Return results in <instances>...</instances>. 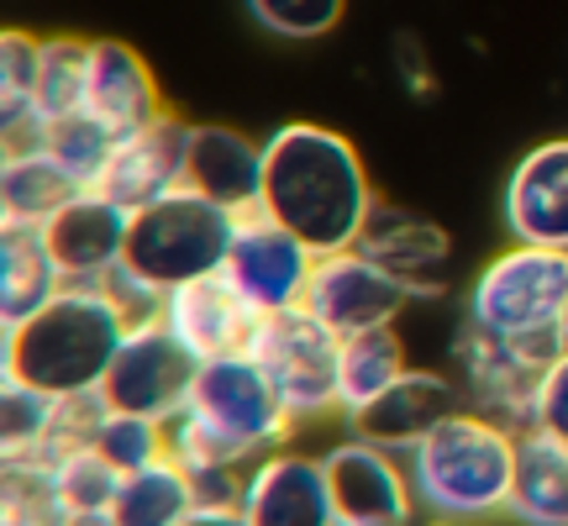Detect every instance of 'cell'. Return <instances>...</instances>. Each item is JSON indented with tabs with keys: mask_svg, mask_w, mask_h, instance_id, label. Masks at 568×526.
Listing matches in <instances>:
<instances>
[{
	"mask_svg": "<svg viewBox=\"0 0 568 526\" xmlns=\"http://www.w3.org/2000/svg\"><path fill=\"white\" fill-rule=\"evenodd\" d=\"M258 211L284 232H295L316 259L358 243L374 184L358 148L322 122H284L264 138V190Z\"/></svg>",
	"mask_w": 568,
	"mask_h": 526,
	"instance_id": "obj_1",
	"label": "cell"
},
{
	"mask_svg": "<svg viewBox=\"0 0 568 526\" xmlns=\"http://www.w3.org/2000/svg\"><path fill=\"white\" fill-rule=\"evenodd\" d=\"M122 337L126 316L105 284H63L42 311L6 326L0 368L48 401H84L101 390Z\"/></svg>",
	"mask_w": 568,
	"mask_h": 526,
	"instance_id": "obj_2",
	"label": "cell"
},
{
	"mask_svg": "<svg viewBox=\"0 0 568 526\" xmlns=\"http://www.w3.org/2000/svg\"><path fill=\"white\" fill-rule=\"evenodd\" d=\"M406 474L422 516L458 526H489L495 516H506L510 500L516 426L479 411V405H464L410 447Z\"/></svg>",
	"mask_w": 568,
	"mask_h": 526,
	"instance_id": "obj_3",
	"label": "cell"
},
{
	"mask_svg": "<svg viewBox=\"0 0 568 526\" xmlns=\"http://www.w3.org/2000/svg\"><path fill=\"white\" fill-rule=\"evenodd\" d=\"M464 316L468 332L521 347L537 364H552L564 353L568 247L510 243L506 253H495L468 284Z\"/></svg>",
	"mask_w": 568,
	"mask_h": 526,
	"instance_id": "obj_4",
	"label": "cell"
},
{
	"mask_svg": "<svg viewBox=\"0 0 568 526\" xmlns=\"http://www.w3.org/2000/svg\"><path fill=\"white\" fill-rule=\"evenodd\" d=\"M232 226L237 216L226 205L205 201L195 190H174V195L132 211L122 269L138 274L148 290L169 295V290L222 269L226 247H232Z\"/></svg>",
	"mask_w": 568,
	"mask_h": 526,
	"instance_id": "obj_5",
	"label": "cell"
},
{
	"mask_svg": "<svg viewBox=\"0 0 568 526\" xmlns=\"http://www.w3.org/2000/svg\"><path fill=\"white\" fill-rule=\"evenodd\" d=\"M247 358L264 368V380L295 422L343 411V337L305 305L258 316L247 337Z\"/></svg>",
	"mask_w": 568,
	"mask_h": 526,
	"instance_id": "obj_6",
	"label": "cell"
},
{
	"mask_svg": "<svg viewBox=\"0 0 568 526\" xmlns=\"http://www.w3.org/2000/svg\"><path fill=\"white\" fill-rule=\"evenodd\" d=\"M184 411L201 426H211L216 437H226L232 447H243L247 458H264V453L284 447L290 432L301 426L284 411V401L264 380V368L253 364L247 353L205 358V364L195 368V385H190Z\"/></svg>",
	"mask_w": 568,
	"mask_h": 526,
	"instance_id": "obj_7",
	"label": "cell"
},
{
	"mask_svg": "<svg viewBox=\"0 0 568 526\" xmlns=\"http://www.w3.org/2000/svg\"><path fill=\"white\" fill-rule=\"evenodd\" d=\"M195 368L201 358L174 337V326L153 316V322L126 326V337L111 353L95 401L105 411H126V416H148V422H169L180 416L195 385Z\"/></svg>",
	"mask_w": 568,
	"mask_h": 526,
	"instance_id": "obj_8",
	"label": "cell"
},
{
	"mask_svg": "<svg viewBox=\"0 0 568 526\" xmlns=\"http://www.w3.org/2000/svg\"><path fill=\"white\" fill-rule=\"evenodd\" d=\"M322 468H326L337 526H410L416 522V495H410V474L400 453H389V447L347 432L343 443H332L322 453Z\"/></svg>",
	"mask_w": 568,
	"mask_h": 526,
	"instance_id": "obj_9",
	"label": "cell"
},
{
	"mask_svg": "<svg viewBox=\"0 0 568 526\" xmlns=\"http://www.w3.org/2000/svg\"><path fill=\"white\" fill-rule=\"evenodd\" d=\"M311 269H316V253H311L295 232H284L280 222H268L264 211H243V216H237L222 274L237 284V295H243L258 316L301 305L305 284H311Z\"/></svg>",
	"mask_w": 568,
	"mask_h": 526,
	"instance_id": "obj_10",
	"label": "cell"
},
{
	"mask_svg": "<svg viewBox=\"0 0 568 526\" xmlns=\"http://www.w3.org/2000/svg\"><path fill=\"white\" fill-rule=\"evenodd\" d=\"M410 301H416V290L406 280H395L389 269H379L358 247H343V253H322L316 259L301 305L311 316H322L337 337H347V332H364V326L395 322Z\"/></svg>",
	"mask_w": 568,
	"mask_h": 526,
	"instance_id": "obj_11",
	"label": "cell"
},
{
	"mask_svg": "<svg viewBox=\"0 0 568 526\" xmlns=\"http://www.w3.org/2000/svg\"><path fill=\"white\" fill-rule=\"evenodd\" d=\"M184 159H190V122L163 105L148 127L116 138L111 159H105V169L95 174L90 190L105 195V201H116L126 216H132L142 205L184 190Z\"/></svg>",
	"mask_w": 568,
	"mask_h": 526,
	"instance_id": "obj_12",
	"label": "cell"
},
{
	"mask_svg": "<svg viewBox=\"0 0 568 526\" xmlns=\"http://www.w3.org/2000/svg\"><path fill=\"white\" fill-rule=\"evenodd\" d=\"M237 506H243L247 526H337L322 453H301L290 443L247 468Z\"/></svg>",
	"mask_w": 568,
	"mask_h": 526,
	"instance_id": "obj_13",
	"label": "cell"
},
{
	"mask_svg": "<svg viewBox=\"0 0 568 526\" xmlns=\"http://www.w3.org/2000/svg\"><path fill=\"white\" fill-rule=\"evenodd\" d=\"M500 222L510 243L568 247V138L527 148L500 190Z\"/></svg>",
	"mask_w": 568,
	"mask_h": 526,
	"instance_id": "obj_14",
	"label": "cell"
},
{
	"mask_svg": "<svg viewBox=\"0 0 568 526\" xmlns=\"http://www.w3.org/2000/svg\"><path fill=\"white\" fill-rule=\"evenodd\" d=\"M453 411H464L458 380H447L437 368H406L385 395H374L364 411H353L347 426H353L358 437H368V443H379L406 458L410 447L422 443L426 432H437Z\"/></svg>",
	"mask_w": 568,
	"mask_h": 526,
	"instance_id": "obj_15",
	"label": "cell"
},
{
	"mask_svg": "<svg viewBox=\"0 0 568 526\" xmlns=\"http://www.w3.org/2000/svg\"><path fill=\"white\" fill-rule=\"evenodd\" d=\"M126 222L132 216L122 205L95 195V190H80L69 205H59L42 222V237H48V253L59 263L63 284H101L111 269H122Z\"/></svg>",
	"mask_w": 568,
	"mask_h": 526,
	"instance_id": "obj_16",
	"label": "cell"
},
{
	"mask_svg": "<svg viewBox=\"0 0 568 526\" xmlns=\"http://www.w3.org/2000/svg\"><path fill=\"white\" fill-rule=\"evenodd\" d=\"M163 322L174 326L195 358H226V353H247V337L258 326V311L237 295V284L226 280L222 269L205 274V280H190L180 290L163 295Z\"/></svg>",
	"mask_w": 568,
	"mask_h": 526,
	"instance_id": "obj_17",
	"label": "cell"
},
{
	"mask_svg": "<svg viewBox=\"0 0 568 526\" xmlns=\"http://www.w3.org/2000/svg\"><path fill=\"white\" fill-rule=\"evenodd\" d=\"M184 190L226 205L232 216L258 211L264 190V142H253L237 127L190 122V159H184Z\"/></svg>",
	"mask_w": 568,
	"mask_h": 526,
	"instance_id": "obj_18",
	"label": "cell"
},
{
	"mask_svg": "<svg viewBox=\"0 0 568 526\" xmlns=\"http://www.w3.org/2000/svg\"><path fill=\"white\" fill-rule=\"evenodd\" d=\"M163 111L159 80L153 69L142 63V53L132 42L116 38H90V84H84V117L111 132V138H126L148 127Z\"/></svg>",
	"mask_w": 568,
	"mask_h": 526,
	"instance_id": "obj_19",
	"label": "cell"
},
{
	"mask_svg": "<svg viewBox=\"0 0 568 526\" xmlns=\"http://www.w3.org/2000/svg\"><path fill=\"white\" fill-rule=\"evenodd\" d=\"M353 247L368 253L379 269H389L395 280H406L416 295H437L443 290V269L453 259V243H447L443 226L426 222V216H410V211L389 201H374Z\"/></svg>",
	"mask_w": 568,
	"mask_h": 526,
	"instance_id": "obj_20",
	"label": "cell"
},
{
	"mask_svg": "<svg viewBox=\"0 0 568 526\" xmlns=\"http://www.w3.org/2000/svg\"><path fill=\"white\" fill-rule=\"evenodd\" d=\"M510 526H568V443L521 426L516 432V479L506 500Z\"/></svg>",
	"mask_w": 568,
	"mask_h": 526,
	"instance_id": "obj_21",
	"label": "cell"
},
{
	"mask_svg": "<svg viewBox=\"0 0 568 526\" xmlns=\"http://www.w3.org/2000/svg\"><path fill=\"white\" fill-rule=\"evenodd\" d=\"M59 290H63V274L53 263V253H48L42 226L0 222V326L27 322Z\"/></svg>",
	"mask_w": 568,
	"mask_h": 526,
	"instance_id": "obj_22",
	"label": "cell"
},
{
	"mask_svg": "<svg viewBox=\"0 0 568 526\" xmlns=\"http://www.w3.org/2000/svg\"><path fill=\"white\" fill-rule=\"evenodd\" d=\"M38 74H42V38L21 27H0V142L21 148L38 138Z\"/></svg>",
	"mask_w": 568,
	"mask_h": 526,
	"instance_id": "obj_23",
	"label": "cell"
},
{
	"mask_svg": "<svg viewBox=\"0 0 568 526\" xmlns=\"http://www.w3.org/2000/svg\"><path fill=\"white\" fill-rule=\"evenodd\" d=\"M80 190L84 184L53 153H42L38 142H21V148H11V163H6V222L42 226Z\"/></svg>",
	"mask_w": 568,
	"mask_h": 526,
	"instance_id": "obj_24",
	"label": "cell"
},
{
	"mask_svg": "<svg viewBox=\"0 0 568 526\" xmlns=\"http://www.w3.org/2000/svg\"><path fill=\"white\" fill-rule=\"evenodd\" d=\"M195 506H201V500H195L190 474L163 453V458H153L148 468L126 474L122 489H116V500H111V516H116V526H180Z\"/></svg>",
	"mask_w": 568,
	"mask_h": 526,
	"instance_id": "obj_25",
	"label": "cell"
},
{
	"mask_svg": "<svg viewBox=\"0 0 568 526\" xmlns=\"http://www.w3.org/2000/svg\"><path fill=\"white\" fill-rule=\"evenodd\" d=\"M406 368H410V358H406V343H400L395 322L347 332L343 337V416L364 411L374 395H385Z\"/></svg>",
	"mask_w": 568,
	"mask_h": 526,
	"instance_id": "obj_26",
	"label": "cell"
},
{
	"mask_svg": "<svg viewBox=\"0 0 568 526\" xmlns=\"http://www.w3.org/2000/svg\"><path fill=\"white\" fill-rule=\"evenodd\" d=\"M42 458L53 464V485H59L63 506H69V516H101V510H111V500H116V489H122V468L105 458L95 443H53L42 447Z\"/></svg>",
	"mask_w": 568,
	"mask_h": 526,
	"instance_id": "obj_27",
	"label": "cell"
},
{
	"mask_svg": "<svg viewBox=\"0 0 568 526\" xmlns=\"http://www.w3.org/2000/svg\"><path fill=\"white\" fill-rule=\"evenodd\" d=\"M0 526H69V506L42 453L0 464Z\"/></svg>",
	"mask_w": 568,
	"mask_h": 526,
	"instance_id": "obj_28",
	"label": "cell"
},
{
	"mask_svg": "<svg viewBox=\"0 0 568 526\" xmlns=\"http://www.w3.org/2000/svg\"><path fill=\"white\" fill-rule=\"evenodd\" d=\"M84 84H90V38H42V74H38V111L42 122L80 117Z\"/></svg>",
	"mask_w": 568,
	"mask_h": 526,
	"instance_id": "obj_29",
	"label": "cell"
},
{
	"mask_svg": "<svg viewBox=\"0 0 568 526\" xmlns=\"http://www.w3.org/2000/svg\"><path fill=\"white\" fill-rule=\"evenodd\" d=\"M59 426V401H48L38 390H27L0 368V464L6 458H32L48 447Z\"/></svg>",
	"mask_w": 568,
	"mask_h": 526,
	"instance_id": "obj_30",
	"label": "cell"
},
{
	"mask_svg": "<svg viewBox=\"0 0 568 526\" xmlns=\"http://www.w3.org/2000/svg\"><path fill=\"white\" fill-rule=\"evenodd\" d=\"M84 443L101 447L122 474H138V468H148L153 458L169 453V447H163V422L126 416V411H105L101 401H95V416H90V426H84Z\"/></svg>",
	"mask_w": 568,
	"mask_h": 526,
	"instance_id": "obj_31",
	"label": "cell"
},
{
	"mask_svg": "<svg viewBox=\"0 0 568 526\" xmlns=\"http://www.w3.org/2000/svg\"><path fill=\"white\" fill-rule=\"evenodd\" d=\"M42 148V153H53V159L74 174V180L90 190L95 184V174L105 169V159H111V148H116V138L105 132L95 117H59V122H42L38 138H32Z\"/></svg>",
	"mask_w": 568,
	"mask_h": 526,
	"instance_id": "obj_32",
	"label": "cell"
},
{
	"mask_svg": "<svg viewBox=\"0 0 568 526\" xmlns=\"http://www.w3.org/2000/svg\"><path fill=\"white\" fill-rule=\"evenodd\" d=\"M247 11H253V21H258L264 32H274V38L311 42V38L337 32L347 0H247Z\"/></svg>",
	"mask_w": 568,
	"mask_h": 526,
	"instance_id": "obj_33",
	"label": "cell"
},
{
	"mask_svg": "<svg viewBox=\"0 0 568 526\" xmlns=\"http://www.w3.org/2000/svg\"><path fill=\"white\" fill-rule=\"evenodd\" d=\"M527 426H537V432H548V437L568 443V347L542 368V380H537V390H531Z\"/></svg>",
	"mask_w": 568,
	"mask_h": 526,
	"instance_id": "obj_34",
	"label": "cell"
},
{
	"mask_svg": "<svg viewBox=\"0 0 568 526\" xmlns=\"http://www.w3.org/2000/svg\"><path fill=\"white\" fill-rule=\"evenodd\" d=\"M180 526H247V522H243V506H195Z\"/></svg>",
	"mask_w": 568,
	"mask_h": 526,
	"instance_id": "obj_35",
	"label": "cell"
},
{
	"mask_svg": "<svg viewBox=\"0 0 568 526\" xmlns=\"http://www.w3.org/2000/svg\"><path fill=\"white\" fill-rule=\"evenodd\" d=\"M69 526H116V516L111 510H101V516H69Z\"/></svg>",
	"mask_w": 568,
	"mask_h": 526,
	"instance_id": "obj_36",
	"label": "cell"
},
{
	"mask_svg": "<svg viewBox=\"0 0 568 526\" xmlns=\"http://www.w3.org/2000/svg\"><path fill=\"white\" fill-rule=\"evenodd\" d=\"M6 163H11V148L0 142V222H6Z\"/></svg>",
	"mask_w": 568,
	"mask_h": 526,
	"instance_id": "obj_37",
	"label": "cell"
},
{
	"mask_svg": "<svg viewBox=\"0 0 568 526\" xmlns=\"http://www.w3.org/2000/svg\"><path fill=\"white\" fill-rule=\"evenodd\" d=\"M426 526H458V522H432V516H426Z\"/></svg>",
	"mask_w": 568,
	"mask_h": 526,
	"instance_id": "obj_38",
	"label": "cell"
},
{
	"mask_svg": "<svg viewBox=\"0 0 568 526\" xmlns=\"http://www.w3.org/2000/svg\"><path fill=\"white\" fill-rule=\"evenodd\" d=\"M0 337H6V326H0Z\"/></svg>",
	"mask_w": 568,
	"mask_h": 526,
	"instance_id": "obj_39",
	"label": "cell"
}]
</instances>
